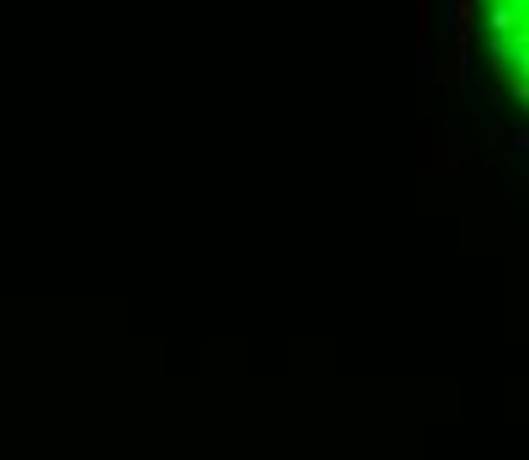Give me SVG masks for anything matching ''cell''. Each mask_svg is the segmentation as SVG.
I'll list each match as a JSON object with an SVG mask.
<instances>
[{
    "label": "cell",
    "mask_w": 529,
    "mask_h": 460,
    "mask_svg": "<svg viewBox=\"0 0 529 460\" xmlns=\"http://www.w3.org/2000/svg\"><path fill=\"white\" fill-rule=\"evenodd\" d=\"M514 153H529V132H524V127L514 132Z\"/></svg>",
    "instance_id": "1"
}]
</instances>
